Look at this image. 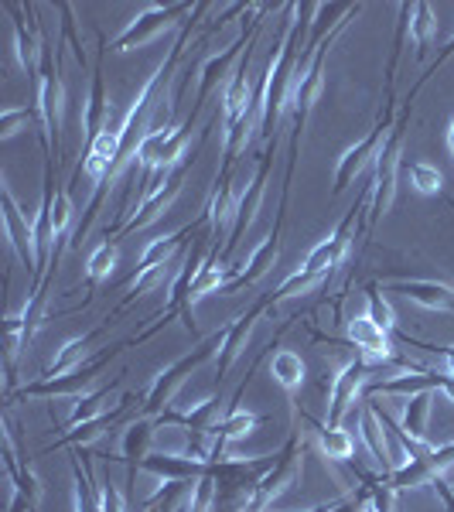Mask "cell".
<instances>
[{
	"instance_id": "1",
	"label": "cell",
	"mask_w": 454,
	"mask_h": 512,
	"mask_svg": "<svg viewBox=\"0 0 454 512\" xmlns=\"http://www.w3.org/2000/svg\"><path fill=\"white\" fill-rule=\"evenodd\" d=\"M318 4H294V21H287L284 35H280L274 55L267 62V72L260 76L263 86V120H260V137L267 144L277 140V127L284 120L287 106H291L297 65H301V52L308 48L311 21H315Z\"/></svg>"
},
{
	"instance_id": "2",
	"label": "cell",
	"mask_w": 454,
	"mask_h": 512,
	"mask_svg": "<svg viewBox=\"0 0 454 512\" xmlns=\"http://www.w3.org/2000/svg\"><path fill=\"white\" fill-rule=\"evenodd\" d=\"M420 93V86L410 89V96L403 99L400 113H396V123L386 137L383 151L373 161V192H369V209H366V233L373 236L376 222L393 209V198H396V178H400V147H403V134L410 127V117H414V99Z\"/></svg>"
},
{
	"instance_id": "3",
	"label": "cell",
	"mask_w": 454,
	"mask_h": 512,
	"mask_svg": "<svg viewBox=\"0 0 454 512\" xmlns=\"http://www.w3.org/2000/svg\"><path fill=\"white\" fill-rule=\"evenodd\" d=\"M226 328L229 325L216 328V332H212L209 338H202V342H198L192 352H185L181 359L171 362V366H164L161 373L151 379V386H147L144 400H140V414H144V417H161L168 407H175V396H178L181 386L188 383V376H195L198 369H202L205 362H209L212 355L222 349Z\"/></svg>"
},
{
	"instance_id": "4",
	"label": "cell",
	"mask_w": 454,
	"mask_h": 512,
	"mask_svg": "<svg viewBox=\"0 0 454 512\" xmlns=\"http://www.w3.org/2000/svg\"><path fill=\"white\" fill-rule=\"evenodd\" d=\"M267 11L263 4H250L246 7V14H243V28H239V35L233 45H226V52H219V55H212L209 62L202 65V72H198V93H195V103H192V113H188L185 120H198V113H202V106L209 103V96L219 89V82H229V76L236 72V65L239 59H243V48H250L253 41H257V31H260V14Z\"/></svg>"
},
{
	"instance_id": "5",
	"label": "cell",
	"mask_w": 454,
	"mask_h": 512,
	"mask_svg": "<svg viewBox=\"0 0 454 512\" xmlns=\"http://www.w3.org/2000/svg\"><path fill=\"white\" fill-rule=\"evenodd\" d=\"M127 345L130 342L106 345V349H99L96 355H89L79 369H72V373H65L59 379H31V383H24L18 393L7 396V400H55V396H82V390L93 386L96 376L103 373V369L110 366V362L117 359Z\"/></svg>"
},
{
	"instance_id": "6",
	"label": "cell",
	"mask_w": 454,
	"mask_h": 512,
	"mask_svg": "<svg viewBox=\"0 0 454 512\" xmlns=\"http://www.w3.org/2000/svg\"><path fill=\"white\" fill-rule=\"evenodd\" d=\"M205 137H209V127L202 130V137L195 140V147L192 151H188V158L178 164L175 171H171L168 178H164V185L158 188V192H151L144 198V202L137 205V212L134 216H130L127 222H123L120 226V233H117V239H127V236H134V233H140V229H147V226H154V222H158L164 212L171 209V205H175V198L181 195V188H185V178H188V168H192L195 164V158H198V151H202V144H205ZM117 239H113V243H117Z\"/></svg>"
},
{
	"instance_id": "7",
	"label": "cell",
	"mask_w": 454,
	"mask_h": 512,
	"mask_svg": "<svg viewBox=\"0 0 454 512\" xmlns=\"http://www.w3.org/2000/svg\"><path fill=\"white\" fill-rule=\"evenodd\" d=\"M192 14H195V4H185V0H178V4H151L147 11H140L117 38H113L110 48H113V52H130V48H140V45H147V41L158 38L161 31L185 28V21L192 18Z\"/></svg>"
},
{
	"instance_id": "8",
	"label": "cell",
	"mask_w": 454,
	"mask_h": 512,
	"mask_svg": "<svg viewBox=\"0 0 454 512\" xmlns=\"http://www.w3.org/2000/svg\"><path fill=\"white\" fill-rule=\"evenodd\" d=\"M59 52L52 59V45L45 41L41 48V62H38V76H35V103L45 117V130H48V140H55V151L62 144V113H65V86L59 79Z\"/></svg>"
},
{
	"instance_id": "9",
	"label": "cell",
	"mask_w": 454,
	"mask_h": 512,
	"mask_svg": "<svg viewBox=\"0 0 454 512\" xmlns=\"http://www.w3.org/2000/svg\"><path fill=\"white\" fill-rule=\"evenodd\" d=\"M274 144H267V151L260 154L257 161V171H253L250 185L243 188V195H239L236 202V212H233V226H229V239H226V250H222V267H229V256L236 253L239 239H243L246 229L253 226V219H257L260 205H263V195H267V178H270V164H274Z\"/></svg>"
},
{
	"instance_id": "10",
	"label": "cell",
	"mask_w": 454,
	"mask_h": 512,
	"mask_svg": "<svg viewBox=\"0 0 454 512\" xmlns=\"http://www.w3.org/2000/svg\"><path fill=\"white\" fill-rule=\"evenodd\" d=\"M4 468H7V482H11V506H7V512H38L41 482L31 472L28 461H21L11 417H4Z\"/></svg>"
},
{
	"instance_id": "11",
	"label": "cell",
	"mask_w": 454,
	"mask_h": 512,
	"mask_svg": "<svg viewBox=\"0 0 454 512\" xmlns=\"http://www.w3.org/2000/svg\"><path fill=\"white\" fill-rule=\"evenodd\" d=\"M379 362H369L366 355H356L352 362H345L335 373L332 386L328 390V424L342 427V420L349 417V410L356 407V400H362V386H366V376L373 373Z\"/></svg>"
},
{
	"instance_id": "12",
	"label": "cell",
	"mask_w": 454,
	"mask_h": 512,
	"mask_svg": "<svg viewBox=\"0 0 454 512\" xmlns=\"http://www.w3.org/2000/svg\"><path fill=\"white\" fill-rule=\"evenodd\" d=\"M0 205H4V229H7V243H11L14 256L38 277V250H35V222H28V216L21 212L18 198H14L7 178H0Z\"/></svg>"
},
{
	"instance_id": "13",
	"label": "cell",
	"mask_w": 454,
	"mask_h": 512,
	"mask_svg": "<svg viewBox=\"0 0 454 512\" xmlns=\"http://www.w3.org/2000/svg\"><path fill=\"white\" fill-rule=\"evenodd\" d=\"M448 468H454V441L441 444V448H431L414 461H407L403 468H396V472L386 475V482H390L393 492H407V489H417V485H431L434 478H444Z\"/></svg>"
},
{
	"instance_id": "14",
	"label": "cell",
	"mask_w": 454,
	"mask_h": 512,
	"mask_svg": "<svg viewBox=\"0 0 454 512\" xmlns=\"http://www.w3.org/2000/svg\"><path fill=\"white\" fill-rule=\"evenodd\" d=\"M267 311H274V304H270V294H263L250 311H243L239 318L229 321L226 338H222V349H219V355H216V383H219V386H222V379L229 376V369L236 366L239 355H243L246 342H250L253 325H257V321H260L263 315H267Z\"/></svg>"
},
{
	"instance_id": "15",
	"label": "cell",
	"mask_w": 454,
	"mask_h": 512,
	"mask_svg": "<svg viewBox=\"0 0 454 512\" xmlns=\"http://www.w3.org/2000/svg\"><path fill=\"white\" fill-rule=\"evenodd\" d=\"M4 11L14 18V55H18V65L28 72L31 82H35L41 48H45V38H41V28L35 21V7L31 4H4Z\"/></svg>"
},
{
	"instance_id": "16",
	"label": "cell",
	"mask_w": 454,
	"mask_h": 512,
	"mask_svg": "<svg viewBox=\"0 0 454 512\" xmlns=\"http://www.w3.org/2000/svg\"><path fill=\"white\" fill-rule=\"evenodd\" d=\"M110 52L106 38L99 35V55H96V65H93V82H89V99H86V110H82V130H86V147L96 144L99 134L110 127V99H106V82H103V59Z\"/></svg>"
},
{
	"instance_id": "17",
	"label": "cell",
	"mask_w": 454,
	"mask_h": 512,
	"mask_svg": "<svg viewBox=\"0 0 454 512\" xmlns=\"http://www.w3.org/2000/svg\"><path fill=\"white\" fill-rule=\"evenodd\" d=\"M137 403V396L134 393H123V400L120 403H113L110 410H103V414L99 417H93V420H86V424H76V427H69V431H65L59 441L55 444H48L45 451L41 454H48V451H55V448H89V444L93 441H99V437H103L106 431H113V427L120 424L123 417L130 414V407H134Z\"/></svg>"
},
{
	"instance_id": "18",
	"label": "cell",
	"mask_w": 454,
	"mask_h": 512,
	"mask_svg": "<svg viewBox=\"0 0 454 512\" xmlns=\"http://www.w3.org/2000/svg\"><path fill=\"white\" fill-rule=\"evenodd\" d=\"M284 212H287V205H280L277 209V222H274V229L267 233V239L257 246V250L250 253V260L243 263V270H239V277L229 280L226 287H222V294H239L243 287H250V284H257L260 277H267L270 270H274V263H277V256H280V226H284Z\"/></svg>"
},
{
	"instance_id": "19",
	"label": "cell",
	"mask_w": 454,
	"mask_h": 512,
	"mask_svg": "<svg viewBox=\"0 0 454 512\" xmlns=\"http://www.w3.org/2000/svg\"><path fill=\"white\" fill-rule=\"evenodd\" d=\"M383 294H400L407 301L420 304L427 311H444V315H454V284H444V280H386Z\"/></svg>"
},
{
	"instance_id": "20",
	"label": "cell",
	"mask_w": 454,
	"mask_h": 512,
	"mask_svg": "<svg viewBox=\"0 0 454 512\" xmlns=\"http://www.w3.org/2000/svg\"><path fill=\"white\" fill-rule=\"evenodd\" d=\"M110 325H113V318H106L103 325H96V328H89V332H82L76 338H69V342H62L59 352L52 355V362H48V366L38 373V379H59L65 373H72V369H79L82 362L89 359V355H96L93 345L99 342V338H103V332Z\"/></svg>"
},
{
	"instance_id": "21",
	"label": "cell",
	"mask_w": 454,
	"mask_h": 512,
	"mask_svg": "<svg viewBox=\"0 0 454 512\" xmlns=\"http://www.w3.org/2000/svg\"><path fill=\"white\" fill-rule=\"evenodd\" d=\"M120 431H123V441H120V458L117 461H123V465H127V482H134L137 472H140V465H144V458L154 448L158 420L137 414L134 420H130V424H123Z\"/></svg>"
},
{
	"instance_id": "22",
	"label": "cell",
	"mask_w": 454,
	"mask_h": 512,
	"mask_svg": "<svg viewBox=\"0 0 454 512\" xmlns=\"http://www.w3.org/2000/svg\"><path fill=\"white\" fill-rule=\"evenodd\" d=\"M140 472L158 478V482H198V478L212 475V465L198 458H185V454L151 451L144 458V465H140Z\"/></svg>"
},
{
	"instance_id": "23",
	"label": "cell",
	"mask_w": 454,
	"mask_h": 512,
	"mask_svg": "<svg viewBox=\"0 0 454 512\" xmlns=\"http://www.w3.org/2000/svg\"><path fill=\"white\" fill-rule=\"evenodd\" d=\"M263 424H267V417H260V414H250V410H229V414L222 417L219 424L209 431V437H212V458H209V465H216V461H226L229 458V454H226L229 444H236V441H243V437H250Z\"/></svg>"
},
{
	"instance_id": "24",
	"label": "cell",
	"mask_w": 454,
	"mask_h": 512,
	"mask_svg": "<svg viewBox=\"0 0 454 512\" xmlns=\"http://www.w3.org/2000/svg\"><path fill=\"white\" fill-rule=\"evenodd\" d=\"M301 417L311 424V431H315V437H318V448L328 461H349L352 458V451H356V437H352L349 431L332 427V424H321V420H315L311 414H301Z\"/></svg>"
},
{
	"instance_id": "25",
	"label": "cell",
	"mask_w": 454,
	"mask_h": 512,
	"mask_svg": "<svg viewBox=\"0 0 454 512\" xmlns=\"http://www.w3.org/2000/svg\"><path fill=\"white\" fill-rule=\"evenodd\" d=\"M270 376H274V383L291 396V407H294V393L304 386V376H308V366H304V359L291 349L277 352L274 362H270ZM297 410V407H294Z\"/></svg>"
},
{
	"instance_id": "26",
	"label": "cell",
	"mask_w": 454,
	"mask_h": 512,
	"mask_svg": "<svg viewBox=\"0 0 454 512\" xmlns=\"http://www.w3.org/2000/svg\"><path fill=\"white\" fill-rule=\"evenodd\" d=\"M195 495V482H161L144 499V512H181Z\"/></svg>"
},
{
	"instance_id": "27",
	"label": "cell",
	"mask_w": 454,
	"mask_h": 512,
	"mask_svg": "<svg viewBox=\"0 0 454 512\" xmlns=\"http://www.w3.org/2000/svg\"><path fill=\"white\" fill-rule=\"evenodd\" d=\"M359 431H362V441H366L369 454L376 458V465L386 468V475H390L393 465H390V444H386V431H383V424L376 420L373 410H369L366 400H362V407H359Z\"/></svg>"
},
{
	"instance_id": "28",
	"label": "cell",
	"mask_w": 454,
	"mask_h": 512,
	"mask_svg": "<svg viewBox=\"0 0 454 512\" xmlns=\"http://www.w3.org/2000/svg\"><path fill=\"white\" fill-rule=\"evenodd\" d=\"M434 414V393H417L407 400V407H403V431L414 437L417 444H424V448H431L427 444V420Z\"/></svg>"
},
{
	"instance_id": "29",
	"label": "cell",
	"mask_w": 454,
	"mask_h": 512,
	"mask_svg": "<svg viewBox=\"0 0 454 512\" xmlns=\"http://www.w3.org/2000/svg\"><path fill=\"white\" fill-rule=\"evenodd\" d=\"M434 31H437V21H434L431 4H410V38H414V48H417L414 52L417 62H424L427 52H431Z\"/></svg>"
},
{
	"instance_id": "30",
	"label": "cell",
	"mask_w": 454,
	"mask_h": 512,
	"mask_svg": "<svg viewBox=\"0 0 454 512\" xmlns=\"http://www.w3.org/2000/svg\"><path fill=\"white\" fill-rule=\"evenodd\" d=\"M117 260H120V246L113 243V239H99V246L86 260V284L96 287L99 280L110 277L113 270H117Z\"/></svg>"
},
{
	"instance_id": "31",
	"label": "cell",
	"mask_w": 454,
	"mask_h": 512,
	"mask_svg": "<svg viewBox=\"0 0 454 512\" xmlns=\"http://www.w3.org/2000/svg\"><path fill=\"white\" fill-rule=\"evenodd\" d=\"M403 175H407V181L414 185V192H420V195H441L444 192V175L427 161L403 164Z\"/></svg>"
},
{
	"instance_id": "32",
	"label": "cell",
	"mask_w": 454,
	"mask_h": 512,
	"mask_svg": "<svg viewBox=\"0 0 454 512\" xmlns=\"http://www.w3.org/2000/svg\"><path fill=\"white\" fill-rule=\"evenodd\" d=\"M120 386V379H113L110 386H99V390L93 393H86V396H79L76 400V407H72V417H69V427H76V424H86V420H93L103 414V403L110 400V393Z\"/></svg>"
},
{
	"instance_id": "33",
	"label": "cell",
	"mask_w": 454,
	"mask_h": 512,
	"mask_svg": "<svg viewBox=\"0 0 454 512\" xmlns=\"http://www.w3.org/2000/svg\"><path fill=\"white\" fill-rule=\"evenodd\" d=\"M366 315L376 321L383 332H396V315L390 308V301L383 297V284H366Z\"/></svg>"
},
{
	"instance_id": "34",
	"label": "cell",
	"mask_w": 454,
	"mask_h": 512,
	"mask_svg": "<svg viewBox=\"0 0 454 512\" xmlns=\"http://www.w3.org/2000/svg\"><path fill=\"white\" fill-rule=\"evenodd\" d=\"M59 14H62V45L72 48V55H76V62L82 65V72H86V48H82V38L76 31V21H72V4H59Z\"/></svg>"
},
{
	"instance_id": "35",
	"label": "cell",
	"mask_w": 454,
	"mask_h": 512,
	"mask_svg": "<svg viewBox=\"0 0 454 512\" xmlns=\"http://www.w3.org/2000/svg\"><path fill=\"white\" fill-rule=\"evenodd\" d=\"M393 335L400 338V342H407L410 349H424V352H431V355H441V359L448 362V376H454V345H427V342H414V338L403 335L400 328H396Z\"/></svg>"
},
{
	"instance_id": "36",
	"label": "cell",
	"mask_w": 454,
	"mask_h": 512,
	"mask_svg": "<svg viewBox=\"0 0 454 512\" xmlns=\"http://www.w3.org/2000/svg\"><path fill=\"white\" fill-rule=\"evenodd\" d=\"M99 509H103V512H123V492L110 482V478H103V482H99Z\"/></svg>"
},
{
	"instance_id": "37",
	"label": "cell",
	"mask_w": 454,
	"mask_h": 512,
	"mask_svg": "<svg viewBox=\"0 0 454 512\" xmlns=\"http://www.w3.org/2000/svg\"><path fill=\"white\" fill-rule=\"evenodd\" d=\"M362 506H366V489L359 485V489L352 492V495H345V499H335L328 512H359Z\"/></svg>"
},
{
	"instance_id": "38",
	"label": "cell",
	"mask_w": 454,
	"mask_h": 512,
	"mask_svg": "<svg viewBox=\"0 0 454 512\" xmlns=\"http://www.w3.org/2000/svg\"><path fill=\"white\" fill-rule=\"evenodd\" d=\"M451 55H454V35L448 38V45H444V48H441V52H437V59L431 62V69H427V72H424V76H420V82H417V86H420V89H424V86H427V79H431V76H437V69H441V65H444V62H448V59H451Z\"/></svg>"
},
{
	"instance_id": "39",
	"label": "cell",
	"mask_w": 454,
	"mask_h": 512,
	"mask_svg": "<svg viewBox=\"0 0 454 512\" xmlns=\"http://www.w3.org/2000/svg\"><path fill=\"white\" fill-rule=\"evenodd\" d=\"M448 151H451V158H454V120L448 123Z\"/></svg>"
},
{
	"instance_id": "40",
	"label": "cell",
	"mask_w": 454,
	"mask_h": 512,
	"mask_svg": "<svg viewBox=\"0 0 454 512\" xmlns=\"http://www.w3.org/2000/svg\"><path fill=\"white\" fill-rule=\"evenodd\" d=\"M332 509V502H321V506H311V509H301V512H328Z\"/></svg>"
},
{
	"instance_id": "41",
	"label": "cell",
	"mask_w": 454,
	"mask_h": 512,
	"mask_svg": "<svg viewBox=\"0 0 454 512\" xmlns=\"http://www.w3.org/2000/svg\"><path fill=\"white\" fill-rule=\"evenodd\" d=\"M359 512H376V509H373V506H369V499H366V506H362Z\"/></svg>"
}]
</instances>
